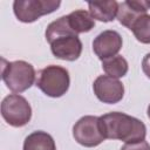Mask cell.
<instances>
[{
	"label": "cell",
	"instance_id": "1",
	"mask_svg": "<svg viewBox=\"0 0 150 150\" xmlns=\"http://www.w3.org/2000/svg\"><path fill=\"white\" fill-rule=\"evenodd\" d=\"M100 125L104 138L120 139L125 143L144 141L146 128L144 123L124 112H108L100 117Z\"/></svg>",
	"mask_w": 150,
	"mask_h": 150
},
{
	"label": "cell",
	"instance_id": "2",
	"mask_svg": "<svg viewBox=\"0 0 150 150\" xmlns=\"http://www.w3.org/2000/svg\"><path fill=\"white\" fill-rule=\"evenodd\" d=\"M2 80L9 90L22 93L30 88L35 81L34 67L22 60L13 62L2 60Z\"/></svg>",
	"mask_w": 150,
	"mask_h": 150
},
{
	"label": "cell",
	"instance_id": "3",
	"mask_svg": "<svg viewBox=\"0 0 150 150\" xmlns=\"http://www.w3.org/2000/svg\"><path fill=\"white\" fill-rule=\"evenodd\" d=\"M69 73L63 67L50 64L38 73L36 86L47 96L60 97L64 95L69 88Z\"/></svg>",
	"mask_w": 150,
	"mask_h": 150
},
{
	"label": "cell",
	"instance_id": "4",
	"mask_svg": "<svg viewBox=\"0 0 150 150\" xmlns=\"http://www.w3.org/2000/svg\"><path fill=\"white\" fill-rule=\"evenodd\" d=\"M1 115L9 125L19 128L30 121L32 108L23 96L11 94L1 102Z\"/></svg>",
	"mask_w": 150,
	"mask_h": 150
},
{
	"label": "cell",
	"instance_id": "5",
	"mask_svg": "<svg viewBox=\"0 0 150 150\" xmlns=\"http://www.w3.org/2000/svg\"><path fill=\"white\" fill-rule=\"evenodd\" d=\"M61 5L59 0H16L13 2V11L21 22H33L40 16L53 13Z\"/></svg>",
	"mask_w": 150,
	"mask_h": 150
},
{
	"label": "cell",
	"instance_id": "6",
	"mask_svg": "<svg viewBox=\"0 0 150 150\" xmlns=\"http://www.w3.org/2000/svg\"><path fill=\"white\" fill-rule=\"evenodd\" d=\"M73 136L75 141L87 148L97 146L105 138L100 125V117L83 116L73 127Z\"/></svg>",
	"mask_w": 150,
	"mask_h": 150
},
{
	"label": "cell",
	"instance_id": "7",
	"mask_svg": "<svg viewBox=\"0 0 150 150\" xmlns=\"http://www.w3.org/2000/svg\"><path fill=\"white\" fill-rule=\"evenodd\" d=\"M93 89L96 97L101 102L109 104L120 102L124 95V87L122 82L108 75L98 76L94 81Z\"/></svg>",
	"mask_w": 150,
	"mask_h": 150
},
{
	"label": "cell",
	"instance_id": "8",
	"mask_svg": "<svg viewBox=\"0 0 150 150\" xmlns=\"http://www.w3.org/2000/svg\"><path fill=\"white\" fill-rule=\"evenodd\" d=\"M49 45L53 55L64 61H75L82 53V42L76 34L59 36Z\"/></svg>",
	"mask_w": 150,
	"mask_h": 150
},
{
	"label": "cell",
	"instance_id": "9",
	"mask_svg": "<svg viewBox=\"0 0 150 150\" xmlns=\"http://www.w3.org/2000/svg\"><path fill=\"white\" fill-rule=\"evenodd\" d=\"M122 48V36L116 30H103L93 41L94 53L100 60H105L116 54Z\"/></svg>",
	"mask_w": 150,
	"mask_h": 150
},
{
	"label": "cell",
	"instance_id": "10",
	"mask_svg": "<svg viewBox=\"0 0 150 150\" xmlns=\"http://www.w3.org/2000/svg\"><path fill=\"white\" fill-rule=\"evenodd\" d=\"M146 6L144 1H135V0H127L118 4L117 11V19L118 21L125 26L127 28L131 29L132 25L144 14H146Z\"/></svg>",
	"mask_w": 150,
	"mask_h": 150
},
{
	"label": "cell",
	"instance_id": "11",
	"mask_svg": "<svg viewBox=\"0 0 150 150\" xmlns=\"http://www.w3.org/2000/svg\"><path fill=\"white\" fill-rule=\"evenodd\" d=\"M89 13L90 15L103 22H109L115 19L118 11V2L116 1H95L89 2Z\"/></svg>",
	"mask_w": 150,
	"mask_h": 150
},
{
	"label": "cell",
	"instance_id": "12",
	"mask_svg": "<svg viewBox=\"0 0 150 150\" xmlns=\"http://www.w3.org/2000/svg\"><path fill=\"white\" fill-rule=\"evenodd\" d=\"M23 150H56V145L49 134L38 130L25 138Z\"/></svg>",
	"mask_w": 150,
	"mask_h": 150
},
{
	"label": "cell",
	"instance_id": "13",
	"mask_svg": "<svg viewBox=\"0 0 150 150\" xmlns=\"http://www.w3.org/2000/svg\"><path fill=\"white\" fill-rule=\"evenodd\" d=\"M67 16H68L69 26L76 34L89 32L95 26L94 18L90 15L89 12L84 9H76Z\"/></svg>",
	"mask_w": 150,
	"mask_h": 150
},
{
	"label": "cell",
	"instance_id": "14",
	"mask_svg": "<svg viewBox=\"0 0 150 150\" xmlns=\"http://www.w3.org/2000/svg\"><path fill=\"white\" fill-rule=\"evenodd\" d=\"M102 68L108 76L118 79V77H123L128 73V62L123 56L116 55L103 60Z\"/></svg>",
	"mask_w": 150,
	"mask_h": 150
},
{
	"label": "cell",
	"instance_id": "15",
	"mask_svg": "<svg viewBox=\"0 0 150 150\" xmlns=\"http://www.w3.org/2000/svg\"><path fill=\"white\" fill-rule=\"evenodd\" d=\"M135 38L142 43H150V15H142L131 27Z\"/></svg>",
	"mask_w": 150,
	"mask_h": 150
},
{
	"label": "cell",
	"instance_id": "16",
	"mask_svg": "<svg viewBox=\"0 0 150 150\" xmlns=\"http://www.w3.org/2000/svg\"><path fill=\"white\" fill-rule=\"evenodd\" d=\"M121 150H150V144L145 141L134 142V143H125Z\"/></svg>",
	"mask_w": 150,
	"mask_h": 150
},
{
	"label": "cell",
	"instance_id": "17",
	"mask_svg": "<svg viewBox=\"0 0 150 150\" xmlns=\"http://www.w3.org/2000/svg\"><path fill=\"white\" fill-rule=\"evenodd\" d=\"M142 70L146 75L148 79H150V53H148L142 61Z\"/></svg>",
	"mask_w": 150,
	"mask_h": 150
},
{
	"label": "cell",
	"instance_id": "18",
	"mask_svg": "<svg viewBox=\"0 0 150 150\" xmlns=\"http://www.w3.org/2000/svg\"><path fill=\"white\" fill-rule=\"evenodd\" d=\"M144 4L146 6V8H150V1H144Z\"/></svg>",
	"mask_w": 150,
	"mask_h": 150
},
{
	"label": "cell",
	"instance_id": "19",
	"mask_svg": "<svg viewBox=\"0 0 150 150\" xmlns=\"http://www.w3.org/2000/svg\"><path fill=\"white\" fill-rule=\"evenodd\" d=\"M148 117L150 118V104H149V107H148Z\"/></svg>",
	"mask_w": 150,
	"mask_h": 150
}]
</instances>
